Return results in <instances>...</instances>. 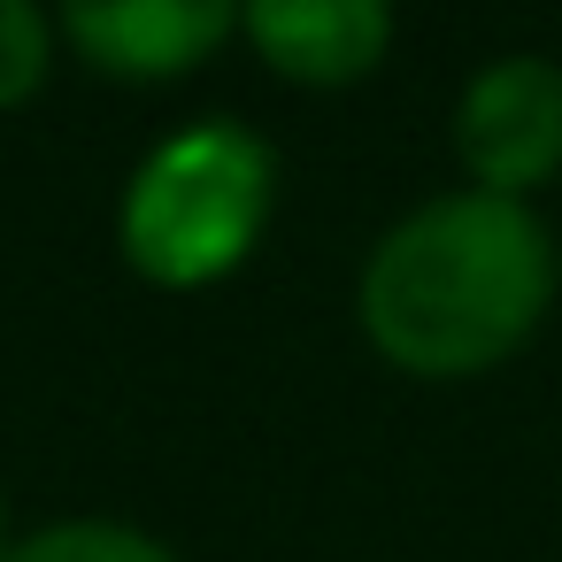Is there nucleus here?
I'll list each match as a JSON object with an SVG mask.
<instances>
[{
    "instance_id": "1",
    "label": "nucleus",
    "mask_w": 562,
    "mask_h": 562,
    "mask_svg": "<svg viewBox=\"0 0 562 562\" xmlns=\"http://www.w3.org/2000/svg\"><path fill=\"white\" fill-rule=\"evenodd\" d=\"M554 308V239L531 201L447 193L401 216L355 285L362 339L431 385L501 370Z\"/></svg>"
},
{
    "instance_id": "2",
    "label": "nucleus",
    "mask_w": 562,
    "mask_h": 562,
    "mask_svg": "<svg viewBox=\"0 0 562 562\" xmlns=\"http://www.w3.org/2000/svg\"><path fill=\"white\" fill-rule=\"evenodd\" d=\"M270 201H278L270 147L247 124L209 116V124L170 132L132 170L124 209H116V247L147 285L201 293V285H224L262 247Z\"/></svg>"
},
{
    "instance_id": "3",
    "label": "nucleus",
    "mask_w": 562,
    "mask_h": 562,
    "mask_svg": "<svg viewBox=\"0 0 562 562\" xmlns=\"http://www.w3.org/2000/svg\"><path fill=\"white\" fill-rule=\"evenodd\" d=\"M454 155L470 193L531 201L562 170V70L547 55L485 63L454 101Z\"/></svg>"
},
{
    "instance_id": "4",
    "label": "nucleus",
    "mask_w": 562,
    "mask_h": 562,
    "mask_svg": "<svg viewBox=\"0 0 562 562\" xmlns=\"http://www.w3.org/2000/svg\"><path fill=\"white\" fill-rule=\"evenodd\" d=\"M55 32L109 78L170 86L193 78L224 40H239V9L232 0H78L55 16Z\"/></svg>"
},
{
    "instance_id": "5",
    "label": "nucleus",
    "mask_w": 562,
    "mask_h": 562,
    "mask_svg": "<svg viewBox=\"0 0 562 562\" xmlns=\"http://www.w3.org/2000/svg\"><path fill=\"white\" fill-rule=\"evenodd\" d=\"M239 40L285 78V86H362L393 47L385 0H255L239 9Z\"/></svg>"
},
{
    "instance_id": "6",
    "label": "nucleus",
    "mask_w": 562,
    "mask_h": 562,
    "mask_svg": "<svg viewBox=\"0 0 562 562\" xmlns=\"http://www.w3.org/2000/svg\"><path fill=\"white\" fill-rule=\"evenodd\" d=\"M9 562H178L155 531L139 524H116V516H63V524H40L9 547Z\"/></svg>"
},
{
    "instance_id": "7",
    "label": "nucleus",
    "mask_w": 562,
    "mask_h": 562,
    "mask_svg": "<svg viewBox=\"0 0 562 562\" xmlns=\"http://www.w3.org/2000/svg\"><path fill=\"white\" fill-rule=\"evenodd\" d=\"M55 70V24L32 0H0V109H24Z\"/></svg>"
},
{
    "instance_id": "8",
    "label": "nucleus",
    "mask_w": 562,
    "mask_h": 562,
    "mask_svg": "<svg viewBox=\"0 0 562 562\" xmlns=\"http://www.w3.org/2000/svg\"><path fill=\"white\" fill-rule=\"evenodd\" d=\"M9 547H16V539H9V501H0V562H9Z\"/></svg>"
}]
</instances>
